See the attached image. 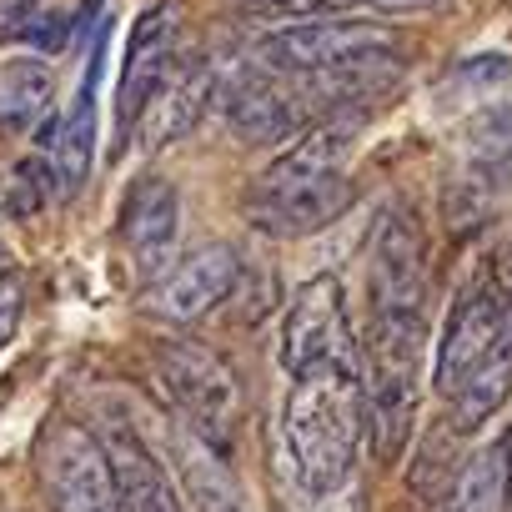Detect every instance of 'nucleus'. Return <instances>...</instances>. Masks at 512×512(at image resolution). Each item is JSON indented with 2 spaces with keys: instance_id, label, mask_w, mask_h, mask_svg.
Returning <instances> with one entry per match:
<instances>
[{
  "instance_id": "nucleus-18",
  "label": "nucleus",
  "mask_w": 512,
  "mask_h": 512,
  "mask_svg": "<svg viewBox=\"0 0 512 512\" xmlns=\"http://www.w3.org/2000/svg\"><path fill=\"white\" fill-rule=\"evenodd\" d=\"M352 206V181H332V186H317L307 196H292V201H272V206H246V221L262 231V236H312L322 226H332L342 211Z\"/></svg>"
},
{
  "instance_id": "nucleus-3",
  "label": "nucleus",
  "mask_w": 512,
  "mask_h": 512,
  "mask_svg": "<svg viewBox=\"0 0 512 512\" xmlns=\"http://www.w3.org/2000/svg\"><path fill=\"white\" fill-rule=\"evenodd\" d=\"M156 367H161V382H166L176 412L186 417V432L226 457L231 442H236V417H241V382H236V372L211 347H201L191 337L161 342L156 347Z\"/></svg>"
},
{
  "instance_id": "nucleus-11",
  "label": "nucleus",
  "mask_w": 512,
  "mask_h": 512,
  "mask_svg": "<svg viewBox=\"0 0 512 512\" xmlns=\"http://www.w3.org/2000/svg\"><path fill=\"white\" fill-rule=\"evenodd\" d=\"M241 282V256L226 246V241H211V246H196L191 256L156 282L151 292V312L161 322H176V327H191V322H206Z\"/></svg>"
},
{
  "instance_id": "nucleus-1",
  "label": "nucleus",
  "mask_w": 512,
  "mask_h": 512,
  "mask_svg": "<svg viewBox=\"0 0 512 512\" xmlns=\"http://www.w3.org/2000/svg\"><path fill=\"white\" fill-rule=\"evenodd\" d=\"M362 437V372L307 377L292 387L282 412V447L307 497H332L357 462Z\"/></svg>"
},
{
  "instance_id": "nucleus-20",
  "label": "nucleus",
  "mask_w": 512,
  "mask_h": 512,
  "mask_svg": "<svg viewBox=\"0 0 512 512\" xmlns=\"http://www.w3.org/2000/svg\"><path fill=\"white\" fill-rule=\"evenodd\" d=\"M462 176L502 191L512 181V111L507 106H492V111H477L472 126H467V151H462Z\"/></svg>"
},
{
  "instance_id": "nucleus-26",
  "label": "nucleus",
  "mask_w": 512,
  "mask_h": 512,
  "mask_svg": "<svg viewBox=\"0 0 512 512\" xmlns=\"http://www.w3.org/2000/svg\"><path fill=\"white\" fill-rule=\"evenodd\" d=\"M251 16H292V21H312V16H332L337 0H236Z\"/></svg>"
},
{
  "instance_id": "nucleus-23",
  "label": "nucleus",
  "mask_w": 512,
  "mask_h": 512,
  "mask_svg": "<svg viewBox=\"0 0 512 512\" xmlns=\"http://www.w3.org/2000/svg\"><path fill=\"white\" fill-rule=\"evenodd\" d=\"M61 191V176H56V166L46 161V156H26L21 166H16V176H11V191H6V206L16 211V216H36L51 196Z\"/></svg>"
},
{
  "instance_id": "nucleus-16",
  "label": "nucleus",
  "mask_w": 512,
  "mask_h": 512,
  "mask_svg": "<svg viewBox=\"0 0 512 512\" xmlns=\"http://www.w3.org/2000/svg\"><path fill=\"white\" fill-rule=\"evenodd\" d=\"M106 452H111V472H116V487H121V507L126 512H186L171 472L161 467V457L141 437L111 432Z\"/></svg>"
},
{
  "instance_id": "nucleus-15",
  "label": "nucleus",
  "mask_w": 512,
  "mask_h": 512,
  "mask_svg": "<svg viewBox=\"0 0 512 512\" xmlns=\"http://www.w3.org/2000/svg\"><path fill=\"white\" fill-rule=\"evenodd\" d=\"M176 221H181L176 186L161 181V176H146V181H136L131 196H126L121 241L131 246V256H136L141 267H156L161 256L171 251V241H176Z\"/></svg>"
},
{
  "instance_id": "nucleus-13",
  "label": "nucleus",
  "mask_w": 512,
  "mask_h": 512,
  "mask_svg": "<svg viewBox=\"0 0 512 512\" xmlns=\"http://www.w3.org/2000/svg\"><path fill=\"white\" fill-rule=\"evenodd\" d=\"M211 96H216V66L201 61V56L176 61V66L166 71V81L156 86L146 116H141V146H146V151H166L171 141L191 136L196 121L206 116Z\"/></svg>"
},
{
  "instance_id": "nucleus-14",
  "label": "nucleus",
  "mask_w": 512,
  "mask_h": 512,
  "mask_svg": "<svg viewBox=\"0 0 512 512\" xmlns=\"http://www.w3.org/2000/svg\"><path fill=\"white\" fill-rule=\"evenodd\" d=\"M106 41H111V26H101V36L91 46V61H86V81L76 91V106L66 111V121L56 126V141H51V166L61 176V191H81L86 176H91V156H96V81H101V66H106Z\"/></svg>"
},
{
  "instance_id": "nucleus-5",
  "label": "nucleus",
  "mask_w": 512,
  "mask_h": 512,
  "mask_svg": "<svg viewBox=\"0 0 512 512\" xmlns=\"http://www.w3.org/2000/svg\"><path fill=\"white\" fill-rule=\"evenodd\" d=\"M36 467H41V492L51 512H126L116 472H111V452L81 422H66V417L51 422L41 432Z\"/></svg>"
},
{
  "instance_id": "nucleus-22",
  "label": "nucleus",
  "mask_w": 512,
  "mask_h": 512,
  "mask_svg": "<svg viewBox=\"0 0 512 512\" xmlns=\"http://www.w3.org/2000/svg\"><path fill=\"white\" fill-rule=\"evenodd\" d=\"M442 512H502V462H497V447L477 452L447 487L442 497Z\"/></svg>"
},
{
  "instance_id": "nucleus-17",
  "label": "nucleus",
  "mask_w": 512,
  "mask_h": 512,
  "mask_svg": "<svg viewBox=\"0 0 512 512\" xmlns=\"http://www.w3.org/2000/svg\"><path fill=\"white\" fill-rule=\"evenodd\" d=\"M512 392V317L502 327V337L492 342V352L467 372V382L452 392V427L457 432H477Z\"/></svg>"
},
{
  "instance_id": "nucleus-6",
  "label": "nucleus",
  "mask_w": 512,
  "mask_h": 512,
  "mask_svg": "<svg viewBox=\"0 0 512 512\" xmlns=\"http://www.w3.org/2000/svg\"><path fill=\"white\" fill-rule=\"evenodd\" d=\"M402 46V36L382 21H347V16H312V21H292L282 31H272L256 51L267 71H287V76H317L332 71L342 61H357L367 51H392Z\"/></svg>"
},
{
  "instance_id": "nucleus-28",
  "label": "nucleus",
  "mask_w": 512,
  "mask_h": 512,
  "mask_svg": "<svg viewBox=\"0 0 512 512\" xmlns=\"http://www.w3.org/2000/svg\"><path fill=\"white\" fill-rule=\"evenodd\" d=\"M497 462H502V512H512V427L497 442Z\"/></svg>"
},
{
  "instance_id": "nucleus-8",
  "label": "nucleus",
  "mask_w": 512,
  "mask_h": 512,
  "mask_svg": "<svg viewBox=\"0 0 512 512\" xmlns=\"http://www.w3.org/2000/svg\"><path fill=\"white\" fill-rule=\"evenodd\" d=\"M357 131H362V121H357L352 111H337V116H327L322 126L302 131L277 161H267L262 171L251 176V186H246V206L292 201V196H307V191H317V186L342 181V161L352 156Z\"/></svg>"
},
{
  "instance_id": "nucleus-7",
  "label": "nucleus",
  "mask_w": 512,
  "mask_h": 512,
  "mask_svg": "<svg viewBox=\"0 0 512 512\" xmlns=\"http://www.w3.org/2000/svg\"><path fill=\"white\" fill-rule=\"evenodd\" d=\"M507 317H512V297L502 292V282L487 272V262L472 272V282L457 292V302H452V312H447V322H442V337H437V362H432V387L442 392V397H452L462 382H467V372L492 352V342L502 337V327H507Z\"/></svg>"
},
{
  "instance_id": "nucleus-12",
  "label": "nucleus",
  "mask_w": 512,
  "mask_h": 512,
  "mask_svg": "<svg viewBox=\"0 0 512 512\" xmlns=\"http://www.w3.org/2000/svg\"><path fill=\"white\" fill-rule=\"evenodd\" d=\"M176 36H181V11L176 6H156L136 21L131 41H126V66H121V86H116V146L141 126L156 86L166 81V71L176 66Z\"/></svg>"
},
{
  "instance_id": "nucleus-25",
  "label": "nucleus",
  "mask_w": 512,
  "mask_h": 512,
  "mask_svg": "<svg viewBox=\"0 0 512 512\" xmlns=\"http://www.w3.org/2000/svg\"><path fill=\"white\" fill-rule=\"evenodd\" d=\"M21 317H26V282L16 272L0 277V352L11 347V337L21 332Z\"/></svg>"
},
{
  "instance_id": "nucleus-21",
  "label": "nucleus",
  "mask_w": 512,
  "mask_h": 512,
  "mask_svg": "<svg viewBox=\"0 0 512 512\" xmlns=\"http://www.w3.org/2000/svg\"><path fill=\"white\" fill-rule=\"evenodd\" d=\"M51 66L46 61H11L0 71V131H36L51 116Z\"/></svg>"
},
{
  "instance_id": "nucleus-4",
  "label": "nucleus",
  "mask_w": 512,
  "mask_h": 512,
  "mask_svg": "<svg viewBox=\"0 0 512 512\" xmlns=\"http://www.w3.org/2000/svg\"><path fill=\"white\" fill-rule=\"evenodd\" d=\"M282 367L292 382L362 372V342L347 322V292L332 272L312 277L282 317Z\"/></svg>"
},
{
  "instance_id": "nucleus-9",
  "label": "nucleus",
  "mask_w": 512,
  "mask_h": 512,
  "mask_svg": "<svg viewBox=\"0 0 512 512\" xmlns=\"http://www.w3.org/2000/svg\"><path fill=\"white\" fill-rule=\"evenodd\" d=\"M312 116L327 121L307 76H287V71H267V66L241 71L231 81V96H226V121L246 146H277V141L307 131Z\"/></svg>"
},
{
  "instance_id": "nucleus-2",
  "label": "nucleus",
  "mask_w": 512,
  "mask_h": 512,
  "mask_svg": "<svg viewBox=\"0 0 512 512\" xmlns=\"http://www.w3.org/2000/svg\"><path fill=\"white\" fill-rule=\"evenodd\" d=\"M422 312H382L362 337V437L377 462H397L417 422V362H422Z\"/></svg>"
},
{
  "instance_id": "nucleus-24",
  "label": "nucleus",
  "mask_w": 512,
  "mask_h": 512,
  "mask_svg": "<svg viewBox=\"0 0 512 512\" xmlns=\"http://www.w3.org/2000/svg\"><path fill=\"white\" fill-rule=\"evenodd\" d=\"M51 11L56 0H0V41H26Z\"/></svg>"
},
{
  "instance_id": "nucleus-10",
  "label": "nucleus",
  "mask_w": 512,
  "mask_h": 512,
  "mask_svg": "<svg viewBox=\"0 0 512 512\" xmlns=\"http://www.w3.org/2000/svg\"><path fill=\"white\" fill-rule=\"evenodd\" d=\"M367 297H372V317L422 312V297H427V226L412 206H387L377 231H372Z\"/></svg>"
},
{
  "instance_id": "nucleus-19",
  "label": "nucleus",
  "mask_w": 512,
  "mask_h": 512,
  "mask_svg": "<svg viewBox=\"0 0 512 512\" xmlns=\"http://www.w3.org/2000/svg\"><path fill=\"white\" fill-rule=\"evenodd\" d=\"M181 477H186V487H191L196 512H251V502H246L236 472L226 467V457L211 452V447H206L201 437H191V432L181 437Z\"/></svg>"
},
{
  "instance_id": "nucleus-27",
  "label": "nucleus",
  "mask_w": 512,
  "mask_h": 512,
  "mask_svg": "<svg viewBox=\"0 0 512 512\" xmlns=\"http://www.w3.org/2000/svg\"><path fill=\"white\" fill-rule=\"evenodd\" d=\"M347 6H372V11H432V6H447V0H337V11Z\"/></svg>"
}]
</instances>
